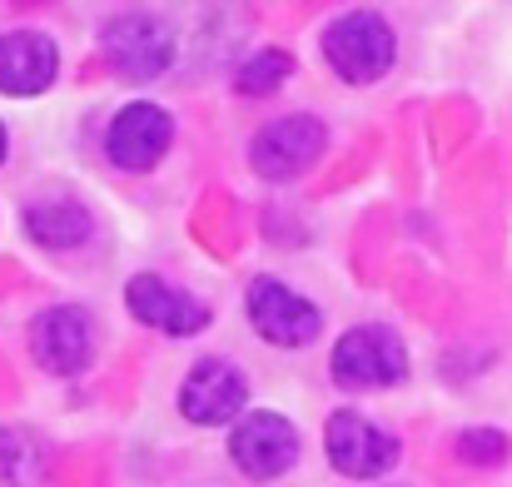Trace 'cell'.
<instances>
[{"mask_svg":"<svg viewBox=\"0 0 512 487\" xmlns=\"http://www.w3.org/2000/svg\"><path fill=\"white\" fill-rule=\"evenodd\" d=\"M398 35L378 10H348L324 30V60L348 85H373L393 70Z\"/></svg>","mask_w":512,"mask_h":487,"instance_id":"cell-1","label":"cell"},{"mask_svg":"<svg viewBox=\"0 0 512 487\" xmlns=\"http://www.w3.org/2000/svg\"><path fill=\"white\" fill-rule=\"evenodd\" d=\"M289 75H294V55L279 50V45H269V50H254V55L234 70V90L249 95V100H264V95H274Z\"/></svg>","mask_w":512,"mask_h":487,"instance_id":"cell-14","label":"cell"},{"mask_svg":"<svg viewBox=\"0 0 512 487\" xmlns=\"http://www.w3.org/2000/svg\"><path fill=\"white\" fill-rule=\"evenodd\" d=\"M90 229H95V219L75 199H35L25 209V234L45 249H75L90 239Z\"/></svg>","mask_w":512,"mask_h":487,"instance_id":"cell-13","label":"cell"},{"mask_svg":"<svg viewBox=\"0 0 512 487\" xmlns=\"http://www.w3.org/2000/svg\"><path fill=\"white\" fill-rule=\"evenodd\" d=\"M324 453H329V463L339 468L343 478L368 483V478H383L398 463V438L383 433V428H373L363 413H348L343 408L324 428Z\"/></svg>","mask_w":512,"mask_h":487,"instance_id":"cell-9","label":"cell"},{"mask_svg":"<svg viewBox=\"0 0 512 487\" xmlns=\"http://www.w3.org/2000/svg\"><path fill=\"white\" fill-rule=\"evenodd\" d=\"M30 353L55 378L85 373L90 358H95V324H90V314L75 309V304H55V309L35 314V324H30Z\"/></svg>","mask_w":512,"mask_h":487,"instance_id":"cell-7","label":"cell"},{"mask_svg":"<svg viewBox=\"0 0 512 487\" xmlns=\"http://www.w3.org/2000/svg\"><path fill=\"white\" fill-rule=\"evenodd\" d=\"M324 145H329L324 120H314V115H284V120H274V125H264V130L254 135L249 169H254L259 179H269V184L299 179L309 164L324 155Z\"/></svg>","mask_w":512,"mask_h":487,"instance_id":"cell-6","label":"cell"},{"mask_svg":"<svg viewBox=\"0 0 512 487\" xmlns=\"http://www.w3.org/2000/svg\"><path fill=\"white\" fill-rule=\"evenodd\" d=\"M249 403V383L234 363L224 358H199L189 368V378L179 383V413L199 428H224V423H239Z\"/></svg>","mask_w":512,"mask_h":487,"instance_id":"cell-8","label":"cell"},{"mask_svg":"<svg viewBox=\"0 0 512 487\" xmlns=\"http://www.w3.org/2000/svg\"><path fill=\"white\" fill-rule=\"evenodd\" d=\"M60 75V50L40 30L0 35V95H40Z\"/></svg>","mask_w":512,"mask_h":487,"instance_id":"cell-12","label":"cell"},{"mask_svg":"<svg viewBox=\"0 0 512 487\" xmlns=\"http://www.w3.org/2000/svg\"><path fill=\"white\" fill-rule=\"evenodd\" d=\"M100 50L120 80L145 85V80H160L174 65V30L160 15L130 10V15H115L100 25Z\"/></svg>","mask_w":512,"mask_h":487,"instance_id":"cell-3","label":"cell"},{"mask_svg":"<svg viewBox=\"0 0 512 487\" xmlns=\"http://www.w3.org/2000/svg\"><path fill=\"white\" fill-rule=\"evenodd\" d=\"M0 483L40 487L45 483V448L30 433H0Z\"/></svg>","mask_w":512,"mask_h":487,"instance_id":"cell-15","label":"cell"},{"mask_svg":"<svg viewBox=\"0 0 512 487\" xmlns=\"http://www.w3.org/2000/svg\"><path fill=\"white\" fill-rule=\"evenodd\" d=\"M244 314H249V328H254L264 343H274V348H304V343H314L319 328H324L319 304H309L304 294H294L289 284H279V279H269V274L249 284Z\"/></svg>","mask_w":512,"mask_h":487,"instance_id":"cell-4","label":"cell"},{"mask_svg":"<svg viewBox=\"0 0 512 487\" xmlns=\"http://www.w3.org/2000/svg\"><path fill=\"white\" fill-rule=\"evenodd\" d=\"M508 433H498V428H468L463 438H458V458L463 463H473V468H498V463H508Z\"/></svg>","mask_w":512,"mask_h":487,"instance_id":"cell-16","label":"cell"},{"mask_svg":"<svg viewBox=\"0 0 512 487\" xmlns=\"http://www.w3.org/2000/svg\"><path fill=\"white\" fill-rule=\"evenodd\" d=\"M170 145H174V120L160 105H150V100H130L110 120V135H105L110 160L120 164V169H130V174L155 169V164L170 155Z\"/></svg>","mask_w":512,"mask_h":487,"instance_id":"cell-10","label":"cell"},{"mask_svg":"<svg viewBox=\"0 0 512 487\" xmlns=\"http://www.w3.org/2000/svg\"><path fill=\"white\" fill-rule=\"evenodd\" d=\"M0 160H5V125H0Z\"/></svg>","mask_w":512,"mask_h":487,"instance_id":"cell-17","label":"cell"},{"mask_svg":"<svg viewBox=\"0 0 512 487\" xmlns=\"http://www.w3.org/2000/svg\"><path fill=\"white\" fill-rule=\"evenodd\" d=\"M229 458L244 478L274 483L299 463V433L284 413H244L229 428Z\"/></svg>","mask_w":512,"mask_h":487,"instance_id":"cell-5","label":"cell"},{"mask_svg":"<svg viewBox=\"0 0 512 487\" xmlns=\"http://www.w3.org/2000/svg\"><path fill=\"white\" fill-rule=\"evenodd\" d=\"M329 373H334L339 388H353V393H363V388H393V383L408 378V348H403V338L393 328L358 324L334 343Z\"/></svg>","mask_w":512,"mask_h":487,"instance_id":"cell-2","label":"cell"},{"mask_svg":"<svg viewBox=\"0 0 512 487\" xmlns=\"http://www.w3.org/2000/svg\"><path fill=\"white\" fill-rule=\"evenodd\" d=\"M125 304L145 328H160V333H174V338H189V333L209 328V304H199L194 294L165 284L160 274H135L125 284Z\"/></svg>","mask_w":512,"mask_h":487,"instance_id":"cell-11","label":"cell"}]
</instances>
